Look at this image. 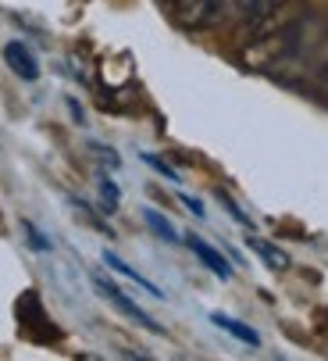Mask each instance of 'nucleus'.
Returning a JSON list of instances; mask_svg holds the SVG:
<instances>
[{"instance_id": "1", "label": "nucleus", "mask_w": 328, "mask_h": 361, "mask_svg": "<svg viewBox=\"0 0 328 361\" xmlns=\"http://www.w3.org/2000/svg\"><path fill=\"white\" fill-rule=\"evenodd\" d=\"M232 11V0H175L172 15L182 29L200 32V29H214L217 22H225Z\"/></svg>"}, {"instance_id": "2", "label": "nucleus", "mask_w": 328, "mask_h": 361, "mask_svg": "<svg viewBox=\"0 0 328 361\" xmlns=\"http://www.w3.org/2000/svg\"><path fill=\"white\" fill-rule=\"evenodd\" d=\"M93 283H96L100 297H103L107 304H115L122 315H129V319H132L136 326H143V329H150V333H164V326H157V322H153V319H150V315L143 312V307H139V304H136V300H132V297H129V293H125L122 286L107 283V279H103V276H96V272H93Z\"/></svg>"}, {"instance_id": "3", "label": "nucleus", "mask_w": 328, "mask_h": 361, "mask_svg": "<svg viewBox=\"0 0 328 361\" xmlns=\"http://www.w3.org/2000/svg\"><path fill=\"white\" fill-rule=\"evenodd\" d=\"M4 61H8V68H11L18 79H25V82H36V79H39V61H36V54H32L22 39L4 43Z\"/></svg>"}, {"instance_id": "4", "label": "nucleus", "mask_w": 328, "mask_h": 361, "mask_svg": "<svg viewBox=\"0 0 328 361\" xmlns=\"http://www.w3.org/2000/svg\"><path fill=\"white\" fill-rule=\"evenodd\" d=\"M182 243L200 257L203 269H210L217 279H229V276H232V265L225 262V254H222V250H214L210 243H203V240H200V236H193V233H186V236H182Z\"/></svg>"}, {"instance_id": "5", "label": "nucleus", "mask_w": 328, "mask_h": 361, "mask_svg": "<svg viewBox=\"0 0 328 361\" xmlns=\"http://www.w3.org/2000/svg\"><path fill=\"white\" fill-rule=\"evenodd\" d=\"M250 243V250L260 257V262L267 265V269H275V272H286L293 262H289V254L282 250V247H275V243H267V240H260V236H250L246 240Z\"/></svg>"}, {"instance_id": "6", "label": "nucleus", "mask_w": 328, "mask_h": 361, "mask_svg": "<svg viewBox=\"0 0 328 361\" xmlns=\"http://www.w3.org/2000/svg\"><path fill=\"white\" fill-rule=\"evenodd\" d=\"M103 265H111V269H115V272H122V276H125V279H132V283H136V286H143V290H146V293H150V297H164V293H160V286H157V283H150V279H146V276H143V272H136V269H132V265H129V262H122V257H118V254H111V250H103Z\"/></svg>"}, {"instance_id": "7", "label": "nucleus", "mask_w": 328, "mask_h": 361, "mask_svg": "<svg viewBox=\"0 0 328 361\" xmlns=\"http://www.w3.org/2000/svg\"><path fill=\"white\" fill-rule=\"evenodd\" d=\"M279 4H282V0H232V11H236L239 22L253 25L257 18H264L271 8H279Z\"/></svg>"}, {"instance_id": "8", "label": "nucleus", "mask_w": 328, "mask_h": 361, "mask_svg": "<svg viewBox=\"0 0 328 361\" xmlns=\"http://www.w3.org/2000/svg\"><path fill=\"white\" fill-rule=\"evenodd\" d=\"M210 322H214L217 329H225V333H232L236 340H243V343H250V347H260V336H257V329H250V326H243L239 319H229V315H222V312H214V315H210Z\"/></svg>"}, {"instance_id": "9", "label": "nucleus", "mask_w": 328, "mask_h": 361, "mask_svg": "<svg viewBox=\"0 0 328 361\" xmlns=\"http://www.w3.org/2000/svg\"><path fill=\"white\" fill-rule=\"evenodd\" d=\"M143 222H146V226H150V229H153L160 240H168V243H179V240H182V236L175 233V226H172L168 219H164L160 212H153V208H146V212H143Z\"/></svg>"}, {"instance_id": "10", "label": "nucleus", "mask_w": 328, "mask_h": 361, "mask_svg": "<svg viewBox=\"0 0 328 361\" xmlns=\"http://www.w3.org/2000/svg\"><path fill=\"white\" fill-rule=\"evenodd\" d=\"M217 200H222V204H225V212H229V215H232V219H236L239 226H246V229L253 226V222H250V215H246V212L239 208V204H236V200H232V197H229L225 190H217Z\"/></svg>"}, {"instance_id": "11", "label": "nucleus", "mask_w": 328, "mask_h": 361, "mask_svg": "<svg viewBox=\"0 0 328 361\" xmlns=\"http://www.w3.org/2000/svg\"><path fill=\"white\" fill-rule=\"evenodd\" d=\"M100 193H103V212H118L122 193H118V186L111 179H100Z\"/></svg>"}, {"instance_id": "12", "label": "nucleus", "mask_w": 328, "mask_h": 361, "mask_svg": "<svg viewBox=\"0 0 328 361\" xmlns=\"http://www.w3.org/2000/svg\"><path fill=\"white\" fill-rule=\"evenodd\" d=\"M139 158H143V161H146V165H150L153 172H160L164 179H172V183H179V172H175V169H172L168 161H160L157 154H139Z\"/></svg>"}, {"instance_id": "13", "label": "nucleus", "mask_w": 328, "mask_h": 361, "mask_svg": "<svg viewBox=\"0 0 328 361\" xmlns=\"http://www.w3.org/2000/svg\"><path fill=\"white\" fill-rule=\"evenodd\" d=\"M25 233H29V240H32V247H36V250H50V243L43 240V233H39L36 226H29V222H25Z\"/></svg>"}, {"instance_id": "14", "label": "nucleus", "mask_w": 328, "mask_h": 361, "mask_svg": "<svg viewBox=\"0 0 328 361\" xmlns=\"http://www.w3.org/2000/svg\"><path fill=\"white\" fill-rule=\"evenodd\" d=\"M182 204H186V208L196 215V219H203V204L196 200V197H189V193H182Z\"/></svg>"}]
</instances>
